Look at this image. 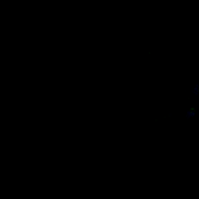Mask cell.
<instances>
[{
    "label": "cell",
    "mask_w": 199,
    "mask_h": 199,
    "mask_svg": "<svg viewBox=\"0 0 199 199\" xmlns=\"http://www.w3.org/2000/svg\"><path fill=\"white\" fill-rule=\"evenodd\" d=\"M188 114H196V107H190V110H188Z\"/></svg>",
    "instance_id": "1"
}]
</instances>
